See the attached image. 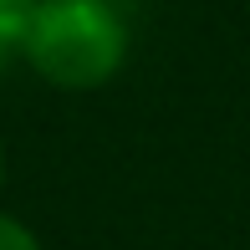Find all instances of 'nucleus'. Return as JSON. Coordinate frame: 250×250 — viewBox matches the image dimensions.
Segmentation results:
<instances>
[{"mask_svg": "<svg viewBox=\"0 0 250 250\" xmlns=\"http://www.w3.org/2000/svg\"><path fill=\"white\" fill-rule=\"evenodd\" d=\"M0 250H41V240H36V230H31L26 220L0 209Z\"/></svg>", "mask_w": 250, "mask_h": 250, "instance_id": "7ed1b4c3", "label": "nucleus"}, {"mask_svg": "<svg viewBox=\"0 0 250 250\" xmlns=\"http://www.w3.org/2000/svg\"><path fill=\"white\" fill-rule=\"evenodd\" d=\"M133 31L118 0H41L21 62L56 92H97L128 66Z\"/></svg>", "mask_w": 250, "mask_h": 250, "instance_id": "f257e3e1", "label": "nucleus"}, {"mask_svg": "<svg viewBox=\"0 0 250 250\" xmlns=\"http://www.w3.org/2000/svg\"><path fill=\"white\" fill-rule=\"evenodd\" d=\"M36 5L41 0H0V66L21 62L26 36H31V21H36Z\"/></svg>", "mask_w": 250, "mask_h": 250, "instance_id": "f03ea898", "label": "nucleus"}, {"mask_svg": "<svg viewBox=\"0 0 250 250\" xmlns=\"http://www.w3.org/2000/svg\"><path fill=\"white\" fill-rule=\"evenodd\" d=\"M0 184H5V143H0Z\"/></svg>", "mask_w": 250, "mask_h": 250, "instance_id": "20e7f679", "label": "nucleus"}]
</instances>
